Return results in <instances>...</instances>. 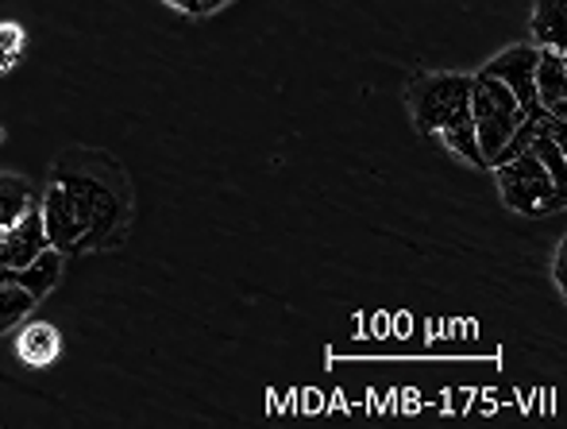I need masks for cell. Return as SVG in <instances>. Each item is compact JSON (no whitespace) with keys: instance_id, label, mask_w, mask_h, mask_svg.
Listing matches in <instances>:
<instances>
[{"instance_id":"cell-1","label":"cell","mask_w":567,"mask_h":429,"mask_svg":"<svg viewBox=\"0 0 567 429\" xmlns=\"http://www.w3.org/2000/svg\"><path fill=\"white\" fill-rule=\"evenodd\" d=\"M494 182H498V194L506 202V210L522 213V217H548V213L564 210L567 194L556 186L553 174L540 166V159L533 151L494 166Z\"/></svg>"},{"instance_id":"cell-2","label":"cell","mask_w":567,"mask_h":429,"mask_svg":"<svg viewBox=\"0 0 567 429\" xmlns=\"http://www.w3.org/2000/svg\"><path fill=\"white\" fill-rule=\"evenodd\" d=\"M471 74H421L410 85V113L417 132L436 136L455 116L471 113Z\"/></svg>"},{"instance_id":"cell-3","label":"cell","mask_w":567,"mask_h":429,"mask_svg":"<svg viewBox=\"0 0 567 429\" xmlns=\"http://www.w3.org/2000/svg\"><path fill=\"white\" fill-rule=\"evenodd\" d=\"M483 74L498 78L514 93L517 109L525 116H545V109L537 105V82H533V74H537V47H506L502 54H494V62H486Z\"/></svg>"},{"instance_id":"cell-4","label":"cell","mask_w":567,"mask_h":429,"mask_svg":"<svg viewBox=\"0 0 567 429\" xmlns=\"http://www.w3.org/2000/svg\"><path fill=\"white\" fill-rule=\"evenodd\" d=\"M43 248H51V244H47L43 213H39V205L31 202L28 213H23L16 225H8L4 233H0V267H12V272H20V267H28Z\"/></svg>"},{"instance_id":"cell-5","label":"cell","mask_w":567,"mask_h":429,"mask_svg":"<svg viewBox=\"0 0 567 429\" xmlns=\"http://www.w3.org/2000/svg\"><path fill=\"white\" fill-rule=\"evenodd\" d=\"M39 213H43V228H47V244L59 252H74L82 248L85 241V225L82 217H78L74 202H70L66 186L62 182H54L51 190H47L43 205H39Z\"/></svg>"},{"instance_id":"cell-6","label":"cell","mask_w":567,"mask_h":429,"mask_svg":"<svg viewBox=\"0 0 567 429\" xmlns=\"http://www.w3.org/2000/svg\"><path fill=\"white\" fill-rule=\"evenodd\" d=\"M537 105L545 113L567 121V59L564 51H553V47H537Z\"/></svg>"},{"instance_id":"cell-7","label":"cell","mask_w":567,"mask_h":429,"mask_svg":"<svg viewBox=\"0 0 567 429\" xmlns=\"http://www.w3.org/2000/svg\"><path fill=\"white\" fill-rule=\"evenodd\" d=\"M529 31H533V39H537V47L564 51V43H567V0H537Z\"/></svg>"},{"instance_id":"cell-8","label":"cell","mask_w":567,"mask_h":429,"mask_svg":"<svg viewBox=\"0 0 567 429\" xmlns=\"http://www.w3.org/2000/svg\"><path fill=\"white\" fill-rule=\"evenodd\" d=\"M59 279H62V252L59 248H43L28 267L16 272V283H20L35 302L43 298V294H51L54 286H59Z\"/></svg>"},{"instance_id":"cell-9","label":"cell","mask_w":567,"mask_h":429,"mask_svg":"<svg viewBox=\"0 0 567 429\" xmlns=\"http://www.w3.org/2000/svg\"><path fill=\"white\" fill-rule=\"evenodd\" d=\"M525 121V113L517 109L514 116H478V121H471L475 124V140H478V155H483V163H486V171H491V163H494V155H498L502 147H506V140L514 136V129Z\"/></svg>"},{"instance_id":"cell-10","label":"cell","mask_w":567,"mask_h":429,"mask_svg":"<svg viewBox=\"0 0 567 429\" xmlns=\"http://www.w3.org/2000/svg\"><path fill=\"white\" fill-rule=\"evenodd\" d=\"M59 348H62L59 333H54V325H47V321H35L20 333V360L31 364V368H47V364L59 356Z\"/></svg>"},{"instance_id":"cell-11","label":"cell","mask_w":567,"mask_h":429,"mask_svg":"<svg viewBox=\"0 0 567 429\" xmlns=\"http://www.w3.org/2000/svg\"><path fill=\"white\" fill-rule=\"evenodd\" d=\"M28 205H31L28 178H20V174H0V233L20 221L23 213H28Z\"/></svg>"},{"instance_id":"cell-12","label":"cell","mask_w":567,"mask_h":429,"mask_svg":"<svg viewBox=\"0 0 567 429\" xmlns=\"http://www.w3.org/2000/svg\"><path fill=\"white\" fill-rule=\"evenodd\" d=\"M436 136H441L444 143H449L452 155L467 159L471 166H483V171H486L483 155H478V140H475V124H471V113L455 116V121H452V124H444V129L436 132Z\"/></svg>"},{"instance_id":"cell-13","label":"cell","mask_w":567,"mask_h":429,"mask_svg":"<svg viewBox=\"0 0 567 429\" xmlns=\"http://www.w3.org/2000/svg\"><path fill=\"white\" fill-rule=\"evenodd\" d=\"M31 309H35V298H31L20 283H0V333H8L12 325H20Z\"/></svg>"},{"instance_id":"cell-14","label":"cell","mask_w":567,"mask_h":429,"mask_svg":"<svg viewBox=\"0 0 567 429\" xmlns=\"http://www.w3.org/2000/svg\"><path fill=\"white\" fill-rule=\"evenodd\" d=\"M529 151L540 159V166L553 174V182L567 194V155H564V143L553 140V136H540V132H537L533 143H529Z\"/></svg>"},{"instance_id":"cell-15","label":"cell","mask_w":567,"mask_h":429,"mask_svg":"<svg viewBox=\"0 0 567 429\" xmlns=\"http://www.w3.org/2000/svg\"><path fill=\"white\" fill-rule=\"evenodd\" d=\"M556 286H560V290H567V244H560V248H556Z\"/></svg>"},{"instance_id":"cell-16","label":"cell","mask_w":567,"mask_h":429,"mask_svg":"<svg viewBox=\"0 0 567 429\" xmlns=\"http://www.w3.org/2000/svg\"><path fill=\"white\" fill-rule=\"evenodd\" d=\"M174 8H182V12H189V16H197L202 12V0H171Z\"/></svg>"}]
</instances>
